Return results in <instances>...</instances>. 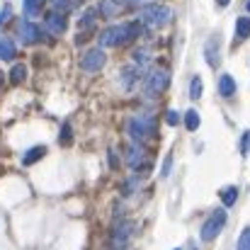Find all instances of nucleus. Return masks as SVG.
Masks as SVG:
<instances>
[{"label": "nucleus", "instance_id": "f257e3e1", "mask_svg": "<svg viewBox=\"0 0 250 250\" xmlns=\"http://www.w3.org/2000/svg\"><path fill=\"white\" fill-rule=\"evenodd\" d=\"M141 34V24L139 22H124V24H114L100 32V46H124L129 42H134Z\"/></svg>", "mask_w": 250, "mask_h": 250}, {"label": "nucleus", "instance_id": "f03ea898", "mask_svg": "<svg viewBox=\"0 0 250 250\" xmlns=\"http://www.w3.org/2000/svg\"><path fill=\"white\" fill-rule=\"evenodd\" d=\"M224 226H226V209H214V211L209 214V219L204 221L199 238H202L204 243H209V241H214V238L224 231Z\"/></svg>", "mask_w": 250, "mask_h": 250}, {"label": "nucleus", "instance_id": "7ed1b4c3", "mask_svg": "<svg viewBox=\"0 0 250 250\" xmlns=\"http://www.w3.org/2000/svg\"><path fill=\"white\" fill-rule=\"evenodd\" d=\"M172 20V10L166 5H148L141 10V22L148 27H166Z\"/></svg>", "mask_w": 250, "mask_h": 250}, {"label": "nucleus", "instance_id": "20e7f679", "mask_svg": "<svg viewBox=\"0 0 250 250\" xmlns=\"http://www.w3.org/2000/svg\"><path fill=\"white\" fill-rule=\"evenodd\" d=\"M167 85H170V73H167L166 68H153V71L146 76L144 90H146L148 97H158V95H163L167 90Z\"/></svg>", "mask_w": 250, "mask_h": 250}, {"label": "nucleus", "instance_id": "39448f33", "mask_svg": "<svg viewBox=\"0 0 250 250\" xmlns=\"http://www.w3.org/2000/svg\"><path fill=\"white\" fill-rule=\"evenodd\" d=\"M126 131H129L131 141L144 144L153 134V117H131L126 124Z\"/></svg>", "mask_w": 250, "mask_h": 250}, {"label": "nucleus", "instance_id": "423d86ee", "mask_svg": "<svg viewBox=\"0 0 250 250\" xmlns=\"http://www.w3.org/2000/svg\"><path fill=\"white\" fill-rule=\"evenodd\" d=\"M104 63H107V56H104L102 49H90V51H85L83 59H81V68L85 73H97Z\"/></svg>", "mask_w": 250, "mask_h": 250}, {"label": "nucleus", "instance_id": "0eeeda50", "mask_svg": "<svg viewBox=\"0 0 250 250\" xmlns=\"http://www.w3.org/2000/svg\"><path fill=\"white\" fill-rule=\"evenodd\" d=\"M146 148H144V144H136V141H131L129 146H126V163L131 170H139V167L146 166Z\"/></svg>", "mask_w": 250, "mask_h": 250}, {"label": "nucleus", "instance_id": "6e6552de", "mask_svg": "<svg viewBox=\"0 0 250 250\" xmlns=\"http://www.w3.org/2000/svg\"><path fill=\"white\" fill-rule=\"evenodd\" d=\"M131 233H134V224H131V221H122V224H117V226H114V233H112L114 246H117V248H124V246L129 243Z\"/></svg>", "mask_w": 250, "mask_h": 250}, {"label": "nucleus", "instance_id": "1a4fd4ad", "mask_svg": "<svg viewBox=\"0 0 250 250\" xmlns=\"http://www.w3.org/2000/svg\"><path fill=\"white\" fill-rule=\"evenodd\" d=\"M20 39H22V44H37L39 39H42V29H39V24H34V22H22L20 24Z\"/></svg>", "mask_w": 250, "mask_h": 250}, {"label": "nucleus", "instance_id": "9d476101", "mask_svg": "<svg viewBox=\"0 0 250 250\" xmlns=\"http://www.w3.org/2000/svg\"><path fill=\"white\" fill-rule=\"evenodd\" d=\"M46 29L51 34H63L66 32V17L61 12H49L46 15Z\"/></svg>", "mask_w": 250, "mask_h": 250}, {"label": "nucleus", "instance_id": "9b49d317", "mask_svg": "<svg viewBox=\"0 0 250 250\" xmlns=\"http://www.w3.org/2000/svg\"><path fill=\"white\" fill-rule=\"evenodd\" d=\"M204 56H207V63L209 66H219V61H221V56H219V37H211L209 42H207V49H204Z\"/></svg>", "mask_w": 250, "mask_h": 250}, {"label": "nucleus", "instance_id": "f8f14e48", "mask_svg": "<svg viewBox=\"0 0 250 250\" xmlns=\"http://www.w3.org/2000/svg\"><path fill=\"white\" fill-rule=\"evenodd\" d=\"M46 156V146H34V148H29L24 156H22V166H34L37 161H42Z\"/></svg>", "mask_w": 250, "mask_h": 250}, {"label": "nucleus", "instance_id": "ddd939ff", "mask_svg": "<svg viewBox=\"0 0 250 250\" xmlns=\"http://www.w3.org/2000/svg\"><path fill=\"white\" fill-rule=\"evenodd\" d=\"M122 83H124V90H131L139 83V66H126L122 71Z\"/></svg>", "mask_w": 250, "mask_h": 250}, {"label": "nucleus", "instance_id": "4468645a", "mask_svg": "<svg viewBox=\"0 0 250 250\" xmlns=\"http://www.w3.org/2000/svg\"><path fill=\"white\" fill-rule=\"evenodd\" d=\"M219 92H221L224 97H231V95L236 92V81H233V76L224 73V76L219 78Z\"/></svg>", "mask_w": 250, "mask_h": 250}, {"label": "nucleus", "instance_id": "2eb2a0df", "mask_svg": "<svg viewBox=\"0 0 250 250\" xmlns=\"http://www.w3.org/2000/svg\"><path fill=\"white\" fill-rule=\"evenodd\" d=\"M17 56V46L10 39H0V61H12Z\"/></svg>", "mask_w": 250, "mask_h": 250}, {"label": "nucleus", "instance_id": "dca6fc26", "mask_svg": "<svg viewBox=\"0 0 250 250\" xmlns=\"http://www.w3.org/2000/svg\"><path fill=\"white\" fill-rule=\"evenodd\" d=\"M236 199H238V187H224L221 189V202H224V207H233L236 204Z\"/></svg>", "mask_w": 250, "mask_h": 250}, {"label": "nucleus", "instance_id": "f3484780", "mask_svg": "<svg viewBox=\"0 0 250 250\" xmlns=\"http://www.w3.org/2000/svg\"><path fill=\"white\" fill-rule=\"evenodd\" d=\"M236 37L238 39H248L250 37V17H238L236 20Z\"/></svg>", "mask_w": 250, "mask_h": 250}, {"label": "nucleus", "instance_id": "a211bd4d", "mask_svg": "<svg viewBox=\"0 0 250 250\" xmlns=\"http://www.w3.org/2000/svg\"><path fill=\"white\" fill-rule=\"evenodd\" d=\"M24 78H27V66L24 63H15V68L10 73V81L15 85H20V83H24Z\"/></svg>", "mask_w": 250, "mask_h": 250}, {"label": "nucleus", "instance_id": "6ab92c4d", "mask_svg": "<svg viewBox=\"0 0 250 250\" xmlns=\"http://www.w3.org/2000/svg\"><path fill=\"white\" fill-rule=\"evenodd\" d=\"M185 126L189 131H197L199 129V114H197V109H187L185 112Z\"/></svg>", "mask_w": 250, "mask_h": 250}, {"label": "nucleus", "instance_id": "aec40b11", "mask_svg": "<svg viewBox=\"0 0 250 250\" xmlns=\"http://www.w3.org/2000/svg\"><path fill=\"white\" fill-rule=\"evenodd\" d=\"M117 10H119V7H117L114 0H102V2H100V15H102V17H112V15H117Z\"/></svg>", "mask_w": 250, "mask_h": 250}, {"label": "nucleus", "instance_id": "412c9836", "mask_svg": "<svg viewBox=\"0 0 250 250\" xmlns=\"http://www.w3.org/2000/svg\"><path fill=\"white\" fill-rule=\"evenodd\" d=\"M42 12V0H24V15L27 17H37Z\"/></svg>", "mask_w": 250, "mask_h": 250}, {"label": "nucleus", "instance_id": "4be33fe9", "mask_svg": "<svg viewBox=\"0 0 250 250\" xmlns=\"http://www.w3.org/2000/svg\"><path fill=\"white\" fill-rule=\"evenodd\" d=\"M202 87H204V85H202V78L194 76L192 83H189V97H192V100H199V97H202Z\"/></svg>", "mask_w": 250, "mask_h": 250}, {"label": "nucleus", "instance_id": "5701e85b", "mask_svg": "<svg viewBox=\"0 0 250 250\" xmlns=\"http://www.w3.org/2000/svg\"><path fill=\"white\" fill-rule=\"evenodd\" d=\"M71 141H73V134H71V124H63V129H61V136H59V144L68 146Z\"/></svg>", "mask_w": 250, "mask_h": 250}, {"label": "nucleus", "instance_id": "b1692460", "mask_svg": "<svg viewBox=\"0 0 250 250\" xmlns=\"http://www.w3.org/2000/svg\"><path fill=\"white\" fill-rule=\"evenodd\" d=\"M51 5H54V12H66L73 7V0H51Z\"/></svg>", "mask_w": 250, "mask_h": 250}, {"label": "nucleus", "instance_id": "393cba45", "mask_svg": "<svg viewBox=\"0 0 250 250\" xmlns=\"http://www.w3.org/2000/svg\"><path fill=\"white\" fill-rule=\"evenodd\" d=\"M236 250H250V226L243 229V233H241V238H238V248Z\"/></svg>", "mask_w": 250, "mask_h": 250}, {"label": "nucleus", "instance_id": "a878e982", "mask_svg": "<svg viewBox=\"0 0 250 250\" xmlns=\"http://www.w3.org/2000/svg\"><path fill=\"white\" fill-rule=\"evenodd\" d=\"M136 187H139V177H129V180L124 182V194H131Z\"/></svg>", "mask_w": 250, "mask_h": 250}, {"label": "nucleus", "instance_id": "bb28decb", "mask_svg": "<svg viewBox=\"0 0 250 250\" xmlns=\"http://www.w3.org/2000/svg\"><path fill=\"white\" fill-rule=\"evenodd\" d=\"M241 153H243V156H250V131H246L243 139H241Z\"/></svg>", "mask_w": 250, "mask_h": 250}, {"label": "nucleus", "instance_id": "cd10ccee", "mask_svg": "<svg viewBox=\"0 0 250 250\" xmlns=\"http://www.w3.org/2000/svg\"><path fill=\"white\" fill-rule=\"evenodd\" d=\"M166 122H167V124H170V126H177V124H180V114H177L175 109H167Z\"/></svg>", "mask_w": 250, "mask_h": 250}, {"label": "nucleus", "instance_id": "c85d7f7f", "mask_svg": "<svg viewBox=\"0 0 250 250\" xmlns=\"http://www.w3.org/2000/svg\"><path fill=\"white\" fill-rule=\"evenodd\" d=\"M170 167H172V156H167V158H166L163 170H161V177H167V175H170Z\"/></svg>", "mask_w": 250, "mask_h": 250}, {"label": "nucleus", "instance_id": "c756f323", "mask_svg": "<svg viewBox=\"0 0 250 250\" xmlns=\"http://www.w3.org/2000/svg\"><path fill=\"white\" fill-rule=\"evenodd\" d=\"M10 15H12V7H10V5H5V7L0 10V24H2V22H5Z\"/></svg>", "mask_w": 250, "mask_h": 250}, {"label": "nucleus", "instance_id": "7c9ffc66", "mask_svg": "<svg viewBox=\"0 0 250 250\" xmlns=\"http://www.w3.org/2000/svg\"><path fill=\"white\" fill-rule=\"evenodd\" d=\"M109 166L112 167L119 166V161H117V153H114V151H109Z\"/></svg>", "mask_w": 250, "mask_h": 250}, {"label": "nucleus", "instance_id": "2f4dec72", "mask_svg": "<svg viewBox=\"0 0 250 250\" xmlns=\"http://www.w3.org/2000/svg\"><path fill=\"white\" fill-rule=\"evenodd\" d=\"M229 2H231V0H216V5H219V7H226Z\"/></svg>", "mask_w": 250, "mask_h": 250}, {"label": "nucleus", "instance_id": "473e14b6", "mask_svg": "<svg viewBox=\"0 0 250 250\" xmlns=\"http://www.w3.org/2000/svg\"><path fill=\"white\" fill-rule=\"evenodd\" d=\"M246 7H248V10H250V0H246Z\"/></svg>", "mask_w": 250, "mask_h": 250}, {"label": "nucleus", "instance_id": "72a5a7b5", "mask_svg": "<svg viewBox=\"0 0 250 250\" xmlns=\"http://www.w3.org/2000/svg\"><path fill=\"white\" fill-rule=\"evenodd\" d=\"M0 85H2V71H0Z\"/></svg>", "mask_w": 250, "mask_h": 250}, {"label": "nucleus", "instance_id": "f704fd0d", "mask_svg": "<svg viewBox=\"0 0 250 250\" xmlns=\"http://www.w3.org/2000/svg\"><path fill=\"white\" fill-rule=\"evenodd\" d=\"M73 2H81V0H73Z\"/></svg>", "mask_w": 250, "mask_h": 250}, {"label": "nucleus", "instance_id": "c9c22d12", "mask_svg": "<svg viewBox=\"0 0 250 250\" xmlns=\"http://www.w3.org/2000/svg\"><path fill=\"white\" fill-rule=\"evenodd\" d=\"M175 250H180V248H175Z\"/></svg>", "mask_w": 250, "mask_h": 250}]
</instances>
